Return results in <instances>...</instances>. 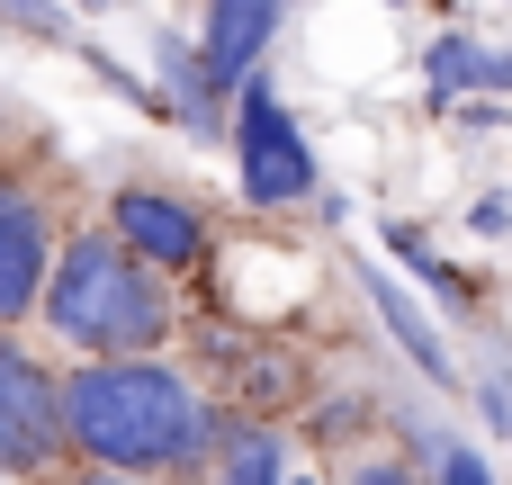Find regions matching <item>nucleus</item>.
<instances>
[{
	"label": "nucleus",
	"instance_id": "f257e3e1",
	"mask_svg": "<svg viewBox=\"0 0 512 485\" xmlns=\"http://www.w3.org/2000/svg\"><path fill=\"white\" fill-rule=\"evenodd\" d=\"M243 414L198 396L189 369L171 360H81L63 378V432L81 468H117V477H216V450Z\"/></svg>",
	"mask_w": 512,
	"mask_h": 485
},
{
	"label": "nucleus",
	"instance_id": "f03ea898",
	"mask_svg": "<svg viewBox=\"0 0 512 485\" xmlns=\"http://www.w3.org/2000/svg\"><path fill=\"white\" fill-rule=\"evenodd\" d=\"M36 315H45V333H54L63 351H81V360H162V342L180 333L171 279H153L108 225L63 234Z\"/></svg>",
	"mask_w": 512,
	"mask_h": 485
},
{
	"label": "nucleus",
	"instance_id": "7ed1b4c3",
	"mask_svg": "<svg viewBox=\"0 0 512 485\" xmlns=\"http://www.w3.org/2000/svg\"><path fill=\"white\" fill-rule=\"evenodd\" d=\"M234 171H243V198H252L261 216L324 198V162H315V144H306V126L288 117V99H279L270 72H252V81L234 90Z\"/></svg>",
	"mask_w": 512,
	"mask_h": 485
},
{
	"label": "nucleus",
	"instance_id": "20e7f679",
	"mask_svg": "<svg viewBox=\"0 0 512 485\" xmlns=\"http://www.w3.org/2000/svg\"><path fill=\"white\" fill-rule=\"evenodd\" d=\"M54 252H63V189L0 162V333L36 315Z\"/></svg>",
	"mask_w": 512,
	"mask_h": 485
},
{
	"label": "nucleus",
	"instance_id": "39448f33",
	"mask_svg": "<svg viewBox=\"0 0 512 485\" xmlns=\"http://www.w3.org/2000/svg\"><path fill=\"white\" fill-rule=\"evenodd\" d=\"M72 468V432H63V369H45L36 351H18L0 333V477H54Z\"/></svg>",
	"mask_w": 512,
	"mask_h": 485
},
{
	"label": "nucleus",
	"instance_id": "423d86ee",
	"mask_svg": "<svg viewBox=\"0 0 512 485\" xmlns=\"http://www.w3.org/2000/svg\"><path fill=\"white\" fill-rule=\"evenodd\" d=\"M108 234H117L153 279H180V270H207V261H216L207 207L180 198V189H153V180H126V189L108 198Z\"/></svg>",
	"mask_w": 512,
	"mask_h": 485
},
{
	"label": "nucleus",
	"instance_id": "0eeeda50",
	"mask_svg": "<svg viewBox=\"0 0 512 485\" xmlns=\"http://www.w3.org/2000/svg\"><path fill=\"white\" fill-rule=\"evenodd\" d=\"M351 279H360V297H369V315L387 324V342L423 369V387H441V396H459V360H450V342H441V324L414 306V288L396 279V270H378V261H351Z\"/></svg>",
	"mask_w": 512,
	"mask_h": 485
},
{
	"label": "nucleus",
	"instance_id": "6e6552de",
	"mask_svg": "<svg viewBox=\"0 0 512 485\" xmlns=\"http://www.w3.org/2000/svg\"><path fill=\"white\" fill-rule=\"evenodd\" d=\"M297 0H207V27H198V63H207V81L234 99L252 72H261V54H270V36H279V18H288Z\"/></svg>",
	"mask_w": 512,
	"mask_h": 485
},
{
	"label": "nucleus",
	"instance_id": "1a4fd4ad",
	"mask_svg": "<svg viewBox=\"0 0 512 485\" xmlns=\"http://www.w3.org/2000/svg\"><path fill=\"white\" fill-rule=\"evenodd\" d=\"M477 90H486V36H468V27L432 36V45H423V108L450 117V108L477 99Z\"/></svg>",
	"mask_w": 512,
	"mask_h": 485
},
{
	"label": "nucleus",
	"instance_id": "9d476101",
	"mask_svg": "<svg viewBox=\"0 0 512 485\" xmlns=\"http://www.w3.org/2000/svg\"><path fill=\"white\" fill-rule=\"evenodd\" d=\"M162 108H171L189 135H216V117H225V90L207 81V63H198L189 36H162Z\"/></svg>",
	"mask_w": 512,
	"mask_h": 485
},
{
	"label": "nucleus",
	"instance_id": "9b49d317",
	"mask_svg": "<svg viewBox=\"0 0 512 485\" xmlns=\"http://www.w3.org/2000/svg\"><path fill=\"white\" fill-rule=\"evenodd\" d=\"M216 485H288V441L279 423H234L216 450Z\"/></svg>",
	"mask_w": 512,
	"mask_h": 485
},
{
	"label": "nucleus",
	"instance_id": "f8f14e48",
	"mask_svg": "<svg viewBox=\"0 0 512 485\" xmlns=\"http://www.w3.org/2000/svg\"><path fill=\"white\" fill-rule=\"evenodd\" d=\"M387 252H396V261H405V270H414L450 315H477V279H468V270H450V261L423 243V225H387Z\"/></svg>",
	"mask_w": 512,
	"mask_h": 485
},
{
	"label": "nucleus",
	"instance_id": "ddd939ff",
	"mask_svg": "<svg viewBox=\"0 0 512 485\" xmlns=\"http://www.w3.org/2000/svg\"><path fill=\"white\" fill-rule=\"evenodd\" d=\"M432 485H495V459H486L477 441L441 432V450H432Z\"/></svg>",
	"mask_w": 512,
	"mask_h": 485
},
{
	"label": "nucleus",
	"instance_id": "4468645a",
	"mask_svg": "<svg viewBox=\"0 0 512 485\" xmlns=\"http://www.w3.org/2000/svg\"><path fill=\"white\" fill-rule=\"evenodd\" d=\"M477 405H486V423L512 441V369H504V360H486V378H477Z\"/></svg>",
	"mask_w": 512,
	"mask_h": 485
},
{
	"label": "nucleus",
	"instance_id": "2eb2a0df",
	"mask_svg": "<svg viewBox=\"0 0 512 485\" xmlns=\"http://www.w3.org/2000/svg\"><path fill=\"white\" fill-rule=\"evenodd\" d=\"M468 234H486V243H504V234H512V198H504V189H486V198L468 207Z\"/></svg>",
	"mask_w": 512,
	"mask_h": 485
},
{
	"label": "nucleus",
	"instance_id": "dca6fc26",
	"mask_svg": "<svg viewBox=\"0 0 512 485\" xmlns=\"http://www.w3.org/2000/svg\"><path fill=\"white\" fill-rule=\"evenodd\" d=\"M351 485H432V477H423V468H405V459H360Z\"/></svg>",
	"mask_w": 512,
	"mask_h": 485
},
{
	"label": "nucleus",
	"instance_id": "f3484780",
	"mask_svg": "<svg viewBox=\"0 0 512 485\" xmlns=\"http://www.w3.org/2000/svg\"><path fill=\"white\" fill-rule=\"evenodd\" d=\"M477 99H504L512 108V45H486V90Z\"/></svg>",
	"mask_w": 512,
	"mask_h": 485
},
{
	"label": "nucleus",
	"instance_id": "a211bd4d",
	"mask_svg": "<svg viewBox=\"0 0 512 485\" xmlns=\"http://www.w3.org/2000/svg\"><path fill=\"white\" fill-rule=\"evenodd\" d=\"M45 485H153V477H117V468H81V459H72V468H54Z\"/></svg>",
	"mask_w": 512,
	"mask_h": 485
},
{
	"label": "nucleus",
	"instance_id": "6ab92c4d",
	"mask_svg": "<svg viewBox=\"0 0 512 485\" xmlns=\"http://www.w3.org/2000/svg\"><path fill=\"white\" fill-rule=\"evenodd\" d=\"M90 9H108V0H90Z\"/></svg>",
	"mask_w": 512,
	"mask_h": 485
}]
</instances>
